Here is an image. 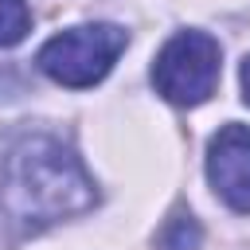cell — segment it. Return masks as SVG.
<instances>
[{
	"label": "cell",
	"instance_id": "1",
	"mask_svg": "<svg viewBox=\"0 0 250 250\" xmlns=\"http://www.w3.org/2000/svg\"><path fill=\"white\" fill-rule=\"evenodd\" d=\"M98 203L82 160L55 137H23L0 164V207L23 230H43Z\"/></svg>",
	"mask_w": 250,
	"mask_h": 250
},
{
	"label": "cell",
	"instance_id": "2",
	"mask_svg": "<svg viewBox=\"0 0 250 250\" xmlns=\"http://www.w3.org/2000/svg\"><path fill=\"white\" fill-rule=\"evenodd\" d=\"M125 43H129V31L117 23H82V27H66L59 35H51L39 47L35 62L59 86L86 90L113 70Z\"/></svg>",
	"mask_w": 250,
	"mask_h": 250
},
{
	"label": "cell",
	"instance_id": "3",
	"mask_svg": "<svg viewBox=\"0 0 250 250\" xmlns=\"http://www.w3.org/2000/svg\"><path fill=\"white\" fill-rule=\"evenodd\" d=\"M219 70H223L219 39H211L207 31H176L152 62V86L172 105H199L215 94Z\"/></svg>",
	"mask_w": 250,
	"mask_h": 250
},
{
	"label": "cell",
	"instance_id": "4",
	"mask_svg": "<svg viewBox=\"0 0 250 250\" xmlns=\"http://www.w3.org/2000/svg\"><path fill=\"white\" fill-rule=\"evenodd\" d=\"M207 180L223 203L250 215V125H223L207 145Z\"/></svg>",
	"mask_w": 250,
	"mask_h": 250
},
{
	"label": "cell",
	"instance_id": "5",
	"mask_svg": "<svg viewBox=\"0 0 250 250\" xmlns=\"http://www.w3.org/2000/svg\"><path fill=\"white\" fill-rule=\"evenodd\" d=\"M199 238H203V230H199L195 215H191V211H176V215L160 227L156 246H160V250H199Z\"/></svg>",
	"mask_w": 250,
	"mask_h": 250
},
{
	"label": "cell",
	"instance_id": "6",
	"mask_svg": "<svg viewBox=\"0 0 250 250\" xmlns=\"http://www.w3.org/2000/svg\"><path fill=\"white\" fill-rule=\"evenodd\" d=\"M31 31V12L23 0H0V47H16Z\"/></svg>",
	"mask_w": 250,
	"mask_h": 250
},
{
	"label": "cell",
	"instance_id": "7",
	"mask_svg": "<svg viewBox=\"0 0 250 250\" xmlns=\"http://www.w3.org/2000/svg\"><path fill=\"white\" fill-rule=\"evenodd\" d=\"M242 98H246V105H250V55L242 59Z\"/></svg>",
	"mask_w": 250,
	"mask_h": 250
}]
</instances>
